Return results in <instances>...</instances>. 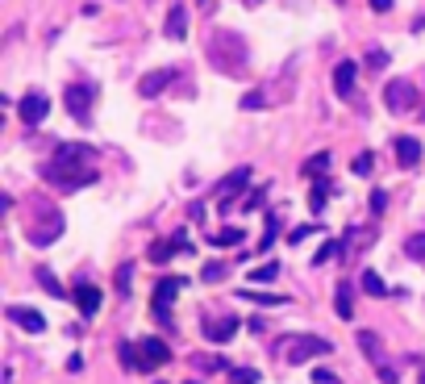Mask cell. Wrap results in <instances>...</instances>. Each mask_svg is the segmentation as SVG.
I'll list each match as a JSON object with an SVG mask.
<instances>
[{"label": "cell", "instance_id": "1", "mask_svg": "<svg viewBox=\"0 0 425 384\" xmlns=\"http://www.w3.org/2000/svg\"><path fill=\"white\" fill-rule=\"evenodd\" d=\"M42 176H47L54 188H63V192H75V188H88V184H96L92 146L63 143L58 150H54V159L42 167Z\"/></svg>", "mask_w": 425, "mask_h": 384}, {"label": "cell", "instance_id": "2", "mask_svg": "<svg viewBox=\"0 0 425 384\" xmlns=\"http://www.w3.org/2000/svg\"><path fill=\"white\" fill-rule=\"evenodd\" d=\"M280 347H288V364H309V359H321V355H330L333 342L317 335H300V338H280Z\"/></svg>", "mask_w": 425, "mask_h": 384}, {"label": "cell", "instance_id": "3", "mask_svg": "<svg viewBox=\"0 0 425 384\" xmlns=\"http://www.w3.org/2000/svg\"><path fill=\"white\" fill-rule=\"evenodd\" d=\"M92 100H96V84H67V88H63V104H67V113H71L80 126L92 121Z\"/></svg>", "mask_w": 425, "mask_h": 384}, {"label": "cell", "instance_id": "4", "mask_svg": "<svg viewBox=\"0 0 425 384\" xmlns=\"http://www.w3.org/2000/svg\"><path fill=\"white\" fill-rule=\"evenodd\" d=\"M383 104H388L392 113H409V109H417V88H413L409 80H392V84L383 88Z\"/></svg>", "mask_w": 425, "mask_h": 384}, {"label": "cell", "instance_id": "5", "mask_svg": "<svg viewBox=\"0 0 425 384\" xmlns=\"http://www.w3.org/2000/svg\"><path fill=\"white\" fill-rule=\"evenodd\" d=\"M17 113H21V121H25V126H42V121H47V113H50L47 92H25V96H21V104H17Z\"/></svg>", "mask_w": 425, "mask_h": 384}, {"label": "cell", "instance_id": "6", "mask_svg": "<svg viewBox=\"0 0 425 384\" xmlns=\"http://www.w3.org/2000/svg\"><path fill=\"white\" fill-rule=\"evenodd\" d=\"M138 359H142V372H154V368H159V364H167V359H171V351H167V342H163V338H142L138 342Z\"/></svg>", "mask_w": 425, "mask_h": 384}, {"label": "cell", "instance_id": "7", "mask_svg": "<svg viewBox=\"0 0 425 384\" xmlns=\"http://www.w3.org/2000/svg\"><path fill=\"white\" fill-rule=\"evenodd\" d=\"M246 184H250V167H238V172H230L226 180H221V213H230L234 209V196H242L246 192Z\"/></svg>", "mask_w": 425, "mask_h": 384}, {"label": "cell", "instance_id": "8", "mask_svg": "<svg viewBox=\"0 0 425 384\" xmlns=\"http://www.w3.org/2000/svg\"><path fill=\"white\" fill-rule=\"evenodd\" d=\"M188 251H192V242H188L184 230H180V234H171V239L150 242V259H154V263H167L171 255H188Z\"/></svg>", "mask_w": 425, "mask_h": 384}, {"label": "cell", "instance_id": "9", "mask_svg": "<svg viewBox=\"0 0 425 384\" xmlns=\"http://www.w3.org/2000/svg\"><path fill=\"white\" fill-rule=\"evenodd\" d=\"M200 335L209 342H230L238 335V318H209V322H200Z\"/></svg>", "mask_w": 425, "mask_h": 384}, {"label": "cell", "instance_id": "10", "mask_svg": "<svg viewBox=\"0 0 425 384\" xmlns=\"http://www.w3.org/2000/svg\"><path fill=\"white\" fill-rule=\"evenodd\" d=\"M8 318H13L21 330H30V335H42V330H47V318H42L38 309H25V305H8Z\"/></svg>", "mask_w": 425, "mask_h": 384}, {"label": "cell", "instance_id": "11", "mask_svg": "<svg viewBox=\"0 0 425 384\" xmlns=\"http://www.w3.org/2000/svg\"><path fill=\"white\" fill-rule=\"evenodd\" d=\"M188 284V280H180V276H163L159 284H154V309H163V313H171V301H175V292Z\"/></svg>", "mask_w": 425, "mask_h": 384}, {"label": "cell", "instance_id": "12", "mask_svg": "<svg viewBox=\"0 0 425 384\" xmlns=\"http://www.w3.org/2000/svg\"><path fill=\"white\" fill-rule=\"evenodd\" d=\"M355 76H359V67H355L350 59H342V63L333 67V92L342 96V100H346V96H355Z\"/></svg>", "mask_w": 425, "mask_h": 384}, {"label": "cell", "instance_id": "13", "mask_svg": "<svg viewBox=\"0 0 425 384\" xmlns=\"http://www.w3.org/2000/svg\"><path fill=\"white\" fill-rule=\"evenodd\" d=\"M396 163H400V167H417V163H421V143H417L413 134L396 138Z\"/></svg>", "mask_w": 425, "mask_h": 384}, {"label": "cell", "instance_id": "14", "mask_svg": "<svg viewBox=\"0 0 425 384\" xmlns=\"http://www.w3.org/2000/svg\"><path fill=\"white\" fill-rule=\"evenodd\" d=\"M163 30H167V38H171V42H180V38L188 34V8H184V4H171V13H167V25H163Z\"/></svg>", "mask_w": 425, "mask_h": 384}, {"label": "cell", "instance_id": "15", "mask_svg": "<svg viewBox=\"0 0 425 384\" xmlns=\"http://www.w3.org/2000/svg\"><path fill=\"white\" fill-rule=\"evenodd\" d=\"M175 76H180L175 67H167V71H150V76L138 84V92H142V96H159L167 84H171V80H175Z\"/></svg>", "mask_w": 425, "mask_h": 384}, {"label": "cell", "instance_id": "16", "mask_svg": "<svg viewBox=\"0 0 425 384\" xmlns=\"http://www.w3.org/2000/svg\"><path fill=\"white\" fill-rule=\"evenodd\" d=\"M333 163V150H317V155H309L304 163H300V176H313V180H321L326 172H330Z\"/></svg>", "mask_w": 425, "mask_h": 384}, {"label": "cell", "instance_id": "17", "mask_svg": "<svg viewBox=\"0 0 425 384\" xmlns=\"http://www.w3.org/2000/svg\"><path fill=\"white\" fill-rule=\"evenodd\" d=\"M75 305H80L84 318H92L96 309H100V288L96 284H75Z\"/></svg>", "mask_w": 425, "mask_h": 384}, {"label": "cell", "instance_id": "18", "mask_svg": "<svg viewBox=\"0 0 425 384\" xmlns=\"http://www.w3.org/2000/svg\"><path fill=\"white\" fill-rule=\"evenodd\" d=\"M58 234H63V217L54 213V217H50L42 230H30V242H34V246H50V242L58 239Z\"/></svg>", "mask_w": 425, "mask_h": 384}, {"label": "cell", "instance_id": "19", "mask_svg": "<svg viewBox=\"0 0 425 384\" xmlns=\"http://www.w3.org/2000/svg\"><path fill=\"white\" fill-rule=\"evenodd\" d=\"M333 305H338V318H342V322H350V318H355V292H350V284L333 288Z\"/></svg>", "mask_w": 425, "mask_h": 384}, {"label": "cell", "instance_id": "20", "mask_svg": "<svg viewBox=\"0 0 425 384\" xmlns=\"http://www.w3.org/2000/svg\"><path fill=\"white\" fill-rule=\"evenodd\" d=\"M330 192H333V180L321 176V180L313 184V192H309V209H313V213H321V209H326V200H330Z\"/></svg>", "mask_w": 425, "mask_h": 384}, {"label": "cell", "instance_id": "21", "mask_svg": "<svg viewBox=\"0 0 425 384\" xmlns=\"http://www.w3.org/2000/svg\"><path fill=\"white\" fill-rule=\"evenodd\" d=\"M342 255H346V242H342V239L321 242V251L313 255V268H321V263H330V259H342Z\"/></svg>", "mask_w": 425, "mask_h": 384}, {"label": "cell", "instance_id": "22", "mask_svg": "<svg viewBox=\"0 0 425 384\" xmlns=\"http://www.w3.org/2000/svg\"><path fill=\"white\" fill-rule=\"evenodd\" d=\"M242 239H246L242 226H226V230H217L209 242H213V246H242Z\"/></svg>", "mask_w": 425, "mask_h": 384}, {"label": "cell", "instance_id": "23", "mask_svg": "<svg viewBox=\"0 0 425 384\" xmlns=\"http://www.w3.org/2000/svg\"><path fill=\"white\" fill-rule=\"evenodd\" d=\"M355 338H359V347H363V351H367V355L376 359V368H379V364H383V351H379V335H376V330H359Z\"/></svg>", "mask_w": 425, "mask_h": 384}, {"label": "cell", "instance_id": "24", "mask_svg": "<svg viewBox=\"0 0 425 384\" xmlns=\"http://www.w3.org/2000/svg\"><path fill=\"white\" fill-rule=\"evenodd\" d=\"M117 359H121L125 372H142V359H138V347H134V342H121V347H117Z\"/></svg>", "mask_w": 425, "mask_h": 384}, {"label": "cell", "instance_id": "25", "mask_svg": "<svg viewBox=\"0 0 425 384\" xmlns=\"http://www.w3.org/2000/svg\"><path fill=\"white\" fill-rule=\"evenodd\" d=\"M238 296H242V301H254V305H271V309H276V305H288V296H271V292H250V288H242Z\"/></svg>", "mask_w": 425, "mask_h": 384}, {"label": "cell", "instance_id": "26", "mask_svg": "<svg viewBox=\"0 0 425 384\" xmlns=\"http://www.w3.org/2000/svg\"><path fill=\"white\" fill-rule=\"evenodd\" d=\"M276 276H280V263H276V259H267L263 268H254V272H250V284H267V280H276Z\"/></svg>", "mask_w": 425, "mask_h": 384}, {"label": "cell", "instance_id": "27", "mask_svg": "<svg viewBox=\"0 0 425 384\" xmlns=\"http://www.w3.org/2000/svg\"><path fill=\"white\" fill-rule=\"evenodd\" d=\"M359 284H363V292H371V296H388V284L379 280V276L371 272V268L363 272V280H359Z\"/></svg>", "mask_w": 425, "mask_h": 384}, {"label": "cell", "instance_id": "28", "mask_svg": "<svg viewBox=\"0 0 425 384\" xmlns=\"http://www.w3.org/2000/svg\"><path fill=\"white\" fill-rule=\"evenodd\" d=\"M405 255H409V259H417V263H425V234L405 239Z\"/></svg>", "mask_w": 425, "mask_h": 384}, {"label": "cell", "instance_id": "29", "mask_svg": "<svg viewBox=\"0 0 425 384\" xmlns=\"http://www.w3.org/2000/svg\"><path fill=\"white\" fill-rule=\"evenodd\" d=\"M276 239H280V217H267V230H263V239H259V251H271Z\"/></svg>", "mask_w": 425, "mask_h": 384}, {"label": "cell", "instance_id": "30", "mask_svg": "<svg viewBox=\"0 0 425 384\" xmlns=\"http://www.w3.org/2000/svg\"><path fill=\"white\" fill-rule=\"evenodd\" d=\"M38 280H42V288H47L50 296H67V292H63V284L54 280V272H50V268H38Z\"/></svg>", "mask_w": 425, "mask_h": 384}, {"label": "cell", "instance_id": "31", "mask_svg": "<svg viewBox=\"0 0 425 384\" xmlns=\"http://www.w3.org/2000/svg\"><path fill=\"white\" fill-rule=\"evenodd\" d=\"M371 167H376V155H371V150H367V155H355V163H350L355 176H371Z\"/></svg>", "mask_w": 425, "mask_h": 384}, {"label": "cell", "instance_id": "32", "mask_svg": "<svg viewBox=\"0 0 425 384\" xmlns=\"http://www.w3.org/2000/svg\"><path fill=\"white\" fill-rule=\"evenodd\" d=\"M226 272H230V268H226V263H217V259H213V263H204V268H200V280H204V284H213V280H221V276H226Z\"/></svg>", "mask_w": 425, "mask_h": 384}, {"label": "cell", "instance_id": "33", "mask_svg": "<svg viewBox=\"0 0 425 384\" xmlns=\"http://www.w3.org/2000/svg\"><path fill=\"white\" fill-rule=\"evenodd\" d=\"M230 384H259L254 368H230Z\"/></svg>", "mask_w": 425, "mask_h": 384}, {"label": "cell", "instance_id": "34", "mask_svg": "<svg viewBox=\"0 0 425 384\" xmlns=\"http://www.w3.org/2000/svg\"><path fill=\"white\" fill-rule=\"evenodd\" d=\"M130 280H134V263H121L117 268V292H130Z\"/></svg>", "mask_w": 425, "mask_h": 384}, {"label": "cell", "instance_id": "35", "mask_svg": "<svg viewBox=\"0 0 425 384\" xmlns=\"http://www.w3.org/2000/svg\"><path fill=\"white\" fill-rule=\"evenodd\" d=\"M263 200H267V188H254L250 196H246V205H242V209H259Z\"/></svg>", "mask_w": 425, "mask_h": 384}, {"label": "cell", "instance_id": "36", "mask_svg": "<svg viewBox=\"0 0 425 384\" xmlns=\"http://www.w3.org/2000/svg\"><path fill=\"white\" fill-rule=\"evenodd\" d=\"M367 67H371V71L388 67V54H383V50H371V54H367Z\"/></svg>", "mask_w": 425, "mask_h": 384}, {"label": "cell", "instance_id": "37", "mask_svg": "<svg viewBox=\"0 0 425 384\" xmlns=\"http://www.w3.org/2000/svg\"><path fill=\"white\" fill-rule=\"evenodd\" d=\"M242 109H263V92H246L242 96Z\"/></svg>", "mask_w": 425, "mask_h": 384}, {"label": "cell", "instance_id": "38", "mask_svg": "<svg viewBox=\"0 0 425 384\" xmlns=\"http://www.w3.org/2000/svg\"><path fill=\"white\" fill-rule=\"evenodd\" d=\"M309 234H313V226H296V230L288 234V242H296V246H300V242L309 239Z\"/></svg>", "mask_w": 425, "mask_h": 384}, {"label": "cell", "instance_id": "39", "mask_svg": "<svg viewBox=\"0 0 425 384\" xmlns=\"http://www.w3.org/2000/svg\"><path fill=\"white\" fill-rule=\"evenodd\" d=\"M379 384H396V368H388V364H379Z\"/></svg>", "mask_w": 425, "mask_h": 384}, {"label": "cell", "instance_id": "40", "mask_svg": "<svg viewBox=\"0 0 425 384\" xmlns=\"http://www.w3.org/2000/svg\"><path fill=\"white\" fill-rule=\"evenodd\" d=\"M313 384H338V376L326 372V368H317V372H313Z\"/></svg>", "mask_w": 425, "mask_h": 384}, {"label": "cell", "instance_id": "41", "mask_svg": "<svg viewBox=\"0 0 425 384\" xmlns=\"http://www.w3.org/2000/svg\"><path fill=\"white\" fill-rule=\"evenodd\" d=\"M383 205H388V196H383V192H376V196H371V209H376V213H383Z\"/></svg>", "mask_w": 425, "mask_h": 384}, {"label": "cell", "instance_id": "42", "mask_svg": "<svg viewBox=\"0 0 425 384\" xmlns=\"http://www.w3.org/2000/svg\"><path fill=\"white\" fill-rule=\"evenodd\" d=\"M371 8H376V13H388V8H392V0H371Z\"/></svg>", "mask_w": 425, "mask_h": 384}, {"label": "cell", "instance_id": "43", "mask_svg": "<svg viewBox=\"0 0 425 384\" xmlns=\"http://www.w3.org/2000/svg\"><path fill=\"white\" fill-rule=\"evenodd\" d=\"M421 121H425V109H421Z\"/></svg>", "mask_w": 425, "mask_h": 384}, {"label": "cell", "instance_id": "44", "mask_svg": "<svg viewBox=\"0 0 425 384\" xmlns=\"http://www.w3.org/2000/svg\"><path fill=\"white\" fill-rule=\"evenodd\" d=\"M188 384H200V380H188Z\"/></svg>", "mask_w": 425, "mask_h": 384}, {"label": "cell", "instance_id": "45", "mask_svg": "<svg viewBox=\"0 0 425 384\" xmlns=\"http://www.w3.org/2000/svg\"><path fill=\"white\" fill-rule=\"evenodd\" d=\"M154 384H163V380H154Z\"/></svg>", "mask_w": 425, "mask_h": 384}, {"label": "cell", "instance_id": "46", "mask_svg": "<svg viewBox=\"0 0 425 384\" xmlns=\"http://www.w3.org/2000/svg\"><path fill=\"white\" fill-rule=\"evenodd\" d=\"M338 4H342V0H338Z\"/></svg>", "mask_w": 425, "mask_h": 384}]
</instances>
